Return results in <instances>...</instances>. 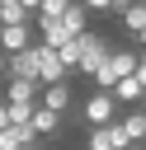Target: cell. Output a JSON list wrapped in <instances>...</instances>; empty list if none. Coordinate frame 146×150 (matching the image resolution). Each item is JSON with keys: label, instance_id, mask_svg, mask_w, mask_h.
Here are the masks:
<instances>
[{"label": "cell", "instance_id": "2", "mask_svg": "<svg viewBox=\"0 0 146 150\" xmlns=\"http://www.w3.org/2000/svg\"><path fill=\"white\" fill-rule=\"evenodd\" d=\"M108 52H113V47H108L104 33H94V28L80 33V61H75V70H80V75H94V70L108 61Z\"/></svg>", "mask_w": 146, "mask_h": 150}, {"label": "cell", "instance_id": "16", "mask_svg": "<svg viewBox=\"0 0 146 150\" xmlns=\"http://www.w3.org/2000/svg\"><path fill=\"white\" fill-rule=\"evenodd\" d=\"M85 9L89 14H104V9H113V0H85Z\"/></svg>", "mask_w": 146, "mask_h": 150}, {"label": "cell", "instance_id": "3", "mask_svg": "<svg viewBox=\"0 0 146 150\" xmlns=\"http://www.w3.org/2000/svg\"><path fill=\"white\" fill-rule=\"evenodd\" d=\"M38 47V42H33ZM24 47V52H9L0 61V80H38V52Z\"/></svg>", "mask_w": 146, "mask_h": 150}, {"label": "cell", "instance_id": "19", "mask_svg": "<svg viewBox=\"0 0 146 150\" xmlns=\"http://www.w3.org/2000/svg\"><path fill=\"white\" fill-rule=\"evenodd\" d=\"M141 108H146V89H141Z\"/></svg>", "mask_w": 146, "mask_h": 150}, {"label": "cell", "instance_id": "21", "mask_svg": "<svg viewBox=\"0 0 146 150\" xmlns=\"http://www.w3.org/2000/svg\"><path fill=\"white\" fill-rule=\"evenodd\" d=\"M0 103H5V89H0Z\"/></svg>", "mask_w": 146, "mask_h": 150}, {"label": "cell", "instance_id": "24", "mask_svg": "<svg viewBox=\"0 0 146 150\" xmlns=\"http://www.w3.org/2000/svg\"><path fill=\"white\" fill-rule=\"evenodd\" d=\"M141 5H146V0H141Z\"/></svg>", "mask_w": 146, "mask_h": 150}, {"label": "cell", "instance_id": "12", "mask_svg": "<svg viewBox=\"0 0 146 150\" xmlns=\"http://www.w3.org/2000/svg\"><path fill=\"white\" fill-rule=\"evenodd\" d=\"M57 61H61L66 70H75V61H80V33H75V38H66V42L57 47Z\"/></svg>", "mask_w": 146, "mask_h": 150}, {"label": "cell", "instance_id": "4", "mask_svg": "<svg viewBox=\"0 0 146 150\" xmlns=\"http://www.w3.org/2000/svg\"><path fill=\"white\" fill-rule=\"evenodd\" d=\"M80 117H85V127H108V122L118 117V103H113V94H108V89H94V94L85 98Z\"/></svg>", "mask_w": 146, "mask_h": 150}, {"label": "cell", "instance_id": "10", "mask_svg": "<svg viewBox=\"0 0 146 150\" xmlns=\"http://www.w3.org/2000/svg\"><path fill=\"white\" fill-rule=\"evenodd\" d=\"M57 23H61L71 38H75V33H89V9H85V5H66V14H61Z\"/></svg>", "mask_w": 146, "mask_h": 150}, {"label": "cell", "instance_id": "6", "mask_svg": "<svg viewBox=\"0 0 146 150\" xmlns=\"http://www.w3.org/2000/svg\"><path fill=\"white\" fill-rule=\"evenodd\" d=\"M24 47H33V28L28 23H0V56L24 52Z\"/></svg>", "mask_w": 146, "mask_h": 150}, {"label": "cell", "instance_id": "18", "mask_svg": "<svg viewBox=\"0 0 146 150\" xmlns=\"http://www.w3.org/2000/svg\"><path fill=\"white\" fill-rule=\"evenodd\" d=\"M19 5H24V9H28V14H33V9H38V5H42V0H19Z\"/></svg>", "mask_w": 146, "mask_h": 150}, {"label": "cell", "instance_id": "25", "mask_svg": "<svg viewBox=\"0 0 146 150\" xmlns=\"http://www.w3.org/2000/svg\"><path fill=\"white\" fill-rule=\"evenodd\" d=\"M0 61H5V56H0Z\"/></svg>", "mask_w": 146, "mask_h": 150}, {"label": "cell", "instance_id": "22", "mask_svg": "<svg viewBox=\"0 0 146 150\" xmlns=\"http://www.w3.org/2000/svg\"><path fill=\"white\" fill-rule=\"evenodd\" d=\"M108 150H118V145H108Z\"/></svg>", "mask_w": 146, "mask_h": 150}, {"label": "cell", "instance_id": "11", "mask_svg": "<svg viewBox=\"0 0 146 150\" xmlns=\"http://www.w3.org/2000/svg\"><path fill=\"white\" fill-rule=\"evenodd\" d=\"M108 94H113V103H127V108H137V103H141V84H137V75H122Z\"/></svg>", "mask_w": 146, "mask_h": 150}, {"label": "cell", "instance_id": "17", "mask_svg": "<svg viewBox=\"0 0 146 150\" xmlns=\"http://www.w3.org/2000/svg\"><path fill=\"white\" fill-rule=\"evenodd\" d=\"M14 127V117H9V103H0V131H9Z\"/></svg>", "mask_w": 146, "mask_h": 150}, {"label": "cell", "instance_id": "15", "mask_svg": "<svg viewBox=\"0 0 146 150\" xmlns=\"http://www.w3.org/2000/svg\"><path fill=\"white\" fill-rule=\"evenodd\" d=\"M137 84H141V89H146V47H141V52H137Z\"/></svg>", "mask_w": 146, "mask_h": 150}, {"label": "cell", "instance_id": "5", "mask_svg": "<svg viewBox=\"0 0 146 150\" xmlns=\"http://www.w3.org/2000/svg\"><path fill=\"white\" fill-rule=\"evenodd\" d=\"M33 52H38V84H57V80H66V75H71V70L57 61V52H52V47H42V42H38Z\"/></svg>", "mask_w": 146, "mask_h": 150}, {"label": "cell", "instance_id": "23", "mask_svg": "<svg viewBox=\"0 0 146 150\" xmlns=\"http://www.w3.org/2000/svg\"><path fill=\"white\" fill-rule=\"evenodd\" d=\"M33 150H38V145H33Z\"/></svg>", "mask_w": 146, "mask_h": 150}, {"label": "cell", "instance_id": "13", "mask_svg": "<svg viewBox=\"0 0 146 150\" xmlns=\"http://www.w3.org/2000/svg\"><path fill=\"white\" fill-rule=\"evenodd\" d=\"M66 5H71V0H42V5L33 9V19H38V23H52V19L66 14Z\"/></svg>", "mask_w": 146, "mask_h": 150}, {"label": "cell", "instance_id": "7", "mask_svg": "<svg viewBox=\"0 0 146 150\" xmlns=\"http://www.w3.org/2000/svg\"><path fill=\"white\" fill-rule=\"evenodd\" d=\"M38 103H42V108H52V112H66V108L75 103V94H71V84H66V80H57V84H42V89H38Z\"/></svg>", "mask_w": 146, "mask_h": 150}, {"label": "cell", "instance_id": "8", "mask_svg": "<svg viewBox=\"0 0 146 150\" xmlns=\"http://www.w3.org/2000/svg\"><path fill=\"white\" fill-rule=\"evenodd\" d=\"M38 80H5V103H38Z\"/></svg>", "mask_w": 146, "mask_h": 150}, {"label": "cell", "instance_id": "9", "mask_svg": "<svg viewBox=\"0 0 146 150\" xmlns=\"http://www.w3.org/2000/svg\"><path fill=\"white\" fill-rule=\"evenodd\" d=\"M28 127H33L38 136H57V131H61V112H52V108H42V103H38V108H33V117H28Z\"/></svg>", "mask_w": 146, "mask_h": 150}, {"label": "cell", "instance_id": "1", "mask_svg": "<svg viewBox=\"0 0 146 150\" xmlns=\"http://www.w3.org/2000/svg\"><path fill=\"white\" fill-rule=\"evenodd\" d=\"M108 131H113V145H118V150L146 145V108H141V103H137V108H127L122 117H113V122H108Z\"/></svg>", "mask_w": 146, "mask_h": 150}, {"label": "cell", "instance_id": "20", "mask_svg": "<svg viewBox=\"0 0 146 150\" xmlns=\"http://www.w3.org/2000/svg\"><path fill=\"white\" fill-rule=\"evenodd\" d=\"M71 5H85V0H71Z\"/></svg>", "mask_w": 146, "mask_h": 150}, {"label": "cell", "instance_id": "14", "mask_svg": "<svg viewBox=\"0 0 146 150\" xmlns=\"http://www.w3.org/2000/svg\"><path fill=\"white\" fill-rule=\"evenodd\" d=\"M113 145V131L108 127H89V150H108Z\"/></svg>", "mask_w": 146, "mask_h": 150}]
</instances>
